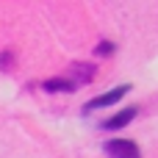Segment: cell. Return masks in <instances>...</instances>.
Segmentation results:
<instances>
[{"label": "cell", "instance_id": "cell-1", "mask_svg": "<svg viewBox=\"0 0 158 158\" xmlns=\"http://www.w3.org/2000/svg\"><path fill=\"white\" fill-rule=\"evenodd\" d=\"M131 92V83H122V86H117V89H108L106 94H100V97H92V100H86L83 103V114H92V111H97V108H106V106H114L117 100H122L125 94Z\"/></svg>", "mask_w": 158, "mask_h": 158}, {"label": "cell", "instance_id": "cell-5", "mask_svg": "<svg viewBox=\"0 0 158 158\" xmlns=\"http://www.w3.org/2000/svg\"><path fill=\"white\" fill-rule=\"evenodd\" d=\"M42 89L50 92V94H58V92H75L78 86H75L69 78H47V81L42 83Z\"/></svg>", "mask_w": 158, "mask_h": 158}, {"label": "cell", "instance_id": "cell-2", "mask_svg": "<svg viewBox=\"0 0 158 158\" xmlns=\"http://www.w3.org/2000/svg\"><path fill=\"white\" fill-rule=\"evenodd\" d=\"M103 150H106L108 158H142L139 147L133 142H128V139H108L103 144Z\"/></svg>", "mask_w": 158, "mask_h": 158}, {"label": "cell", "instance_id": "cell-3", "mask_svg": "<svg viewBox=\"0 0 158 158\" xmlns=\"http://www.w3.org/2000/svg\"><path fill=\"white\" fill-rule=\"evenodd\" d=\"M136 114H139V108H136V106H131V108H122L117 117H111V119H103V122H100V131H119V128L131 125Z\"/></svg>", "mask_w": 158, "mask_h": 158}, {"label": "cell", "instance_id": "cell-7", "mask_svg": "<svg viewBox=\"0 0 158 158\" xmlns=\"http://www.w3.org/2000/svg\"><path fill=\"white\" fill-rule=\"evenodd\" d=\"M11 64H14V53L6 50V53L0 56V67H3V69H11Z\"/></svg>", "mask_w": 158, "mask_h": 158}, {"label": "cell", "instance_id": "cell-4", "mask_svg": "<svg viewBox=\"0 0 158 158\" xmlns=\"http://www.w3.org/2000/svg\"><path fill=\"white\" fill-rule=\"evenodd\" d=\"M94 78V64H86V61H75L69 67V81L75 86H86L89 81Z\"/></svg>", "mask_w": 158, "mask_h": 158}, {"label": "cell", "instance_id": "cell-6", "mask_svg": "<svg viewBox=\"0 0 158 158\" xmlns=\"http://www.w3.org/2000/svg\"><path fill=\"white\" fill-rule=\"evenodd\" d=\"M94 50H97V56H111V53H114V44H111V42H100Z\"/></svg>", "mask_w": 158, "mask_h": 158}]
</instances>
